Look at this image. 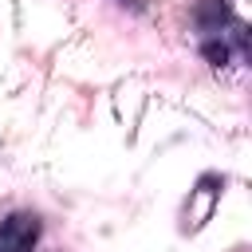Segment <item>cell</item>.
I'll return each mask as SVG.
<instances>
[{"label":"cell","mask_w":252,"mask_h":252,"mask_svg":"<svg viewBox=\"0 0 252 252\" xmlns=\"http://www.w3.org/2000/svg\"><path fill=\"white\" fill-rule=\"evenodd\" d=\"M39 236V217L35 213H12L0 224V252H32Z\"/></svg>","instance_id":"6da1fadb"},{"label":"cell","mask_w":252,"mask_h":252,"mask_svg":"<svg viewBox=\"0 0 252 252\" xmlns=\"http://www.w3.org/2000/svg\"><path fill=\"white\" fill-rule=\"evenodd\" d=\"M197 20H201L205 28H220V24L228 20V8H224L220 0H205V4L197 8Z\"/></svg>","instance_id":"7a4b0ae2"},{"label":"cell","mask_w":252,"mask_h":252,"mask_svg":"<svg viewBox=\"0 0 252 252\" xmlns=\"http://www.w3.org/2000/svg\"><path fill=\"white\" fill-rule=\"evenodd\" d=\"M205 59H213V63H217V67H220V63H224V59H228V47H224V43H217V39H213V43H205Z\"/></svg>","instance_id":"3957f363"}]
</instances>
